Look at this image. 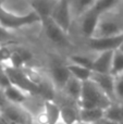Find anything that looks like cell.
Here are the masks:
<instances>
[{
    "mask_svg": "<svg viewBox=\"0 0 123 124\" xmlns=\"http://www.w3.org/2000/svg\"><path fill=\"white\" fill-rule=\"evenodd\" d=\"M41 20L34 11L25 15H17L4 10L0 6V25L11 32H16L27 26H33L40 24Z\"/></svg>",
    "mask_w": 123,
    "mask_h": 124,
    "instance_id": "4",
    "label": "cell"
},
{
    "mask_svg": "<svg viewBox=\"0 0 123 124\" xmlns=\"http://www.w3.org/2000/svg\"><path fill=\"white\" fill-rule=\"evenodd\" d=\"M0 116L8 124H34V114L24 105L9 102L0 110Z\"/></svg>",
    "mask_w": 123,
    "mask_h": 124,
    "instance_id": "5",
    "label": "cell"
},
{
    "mask_svg": "<svg viewBox=\"0 0 123 124\" xmlns=\"http://www.w3.org/2000/svg\"><path fill=\"white\" fill-rule=\"evenodd\" d=\"M91 79L115 102V77L110 73L104 74V73H95L93 72Z\"/></svg>",
    "mask_w": 123,
    "mask_h": 124,
    "instance_id": "10",
    "label": "cell"
},
{
    "mask_svg": "<svg viewBox=\"0 0 123 124\" xmlns=\"http://www.w3.org/2000/svg\"><path fill=\"white\" fill-rule=\"evenodd\" d=\"M60 121L63 124H78V107L75 103H62L60 105Z\"/></svg>",
    "mask_w": 123,
    "mask_h": 124,
    "instance_id": "15",
    "label": "cell"
},
{
    "mask_svg": "<svg viewBox=\"0 0 123 124\" xmlns=\"http://www.w3.org/2000/svg\"><path fill=\"white\" fill-rule=\"evenodd\" d=\"M105 119L123 124V102H111L110 106L105 109Z\"/></svg>",
    "mask_w": 123,
    "mask_h": 124,
    "instance_id": "19",
    "label": "cell"
},
{
    "mask_svg": "<svg viewBox=\"0 0 123 124\" xmlns=\"http://www.w3.org/2000/svg\"><path fill=\"white\" fill-rule=\"evenodd\" d=\"M123 40L122 36H113V37H91L88 39L81 41V49L91 52H101L107 50H115L119 48L120 44Z\"/></svg>",
    "mask_w": 123,
    "mask_h": 124,
    "instance_id": "6",
    "label": "cell"
},
{
    "mask_svg": "<svg viewBox=\"0 0 123 124\" xmlns=\"http://www.w3.org/2000/svg\"><path fill=\"white\" fill-rule=\"evenodd\" d=\"M3 66H4V69H6V72H7V74H8L10 83L12 84V85L17 86V87H20L21 89L30 93L33 96L39 97L40 88H39L36 84L33 83V82L26 76V74L22 71V69L13 68V66L8 65V64H3Z\"/></svg>",
    "mask_w": 123,
    "mask_h": 124,
    "instance_id": "8",
    "label": "cell"
},
{
    "mask_svg": "<svg viewBox=\"0 0 123 124\" xmlns=\"http://www.w3.org/2000/svg\"><path fill=\"white\" fill-rule=\"evenodd\" d=\"M97 0H69L73 21L95 6Z\"/></svg>",
    "mask_w": 123,
    "mask_h": 124,
    "instance_id": "18",
    "label": "cell"
},
{
    "mask_svg": "<svg viewBox=\"0 0 123 124\" xmlns=\"http://www.w3.org/2000/svg\"><path fill=\"white\" fill-rule=\"evenodd\" d=\"M123 72V54L119 49H115L113 51L112 63H111V71L110 74L115 77L119 76Z\"/></svg>",
    "mask_w": 123,
    "mask_h": 124,
    "instance_id": "21",
    "label": "cell"
},
{
    "mask_svg": "<svg viewBox=\"0 0 123 124\" xmlns=\"http://www.w3.org/2000/svg\"><path fill=\"white\" fill-rule=\"evenodd\" d=\"M28 1L32 10L40 17V20H44L50 16L57 0H28Z\"/></svg>",
    "mask_w": 123,
    "mask_h": 124,
    "instance_id": "16",
    "label": "cell"
},
{
    "mask_svg": "<svg viewBox=\"0 0 123 124\" xmlns=\"http://www.w3.org/2000/svg\"><path fill=\"white\" fill-rule=\"evenodd\" d=\"M46 75L48 76V78L54 85V89L59 94L62 90L63 86L65 85L69 77L71 76L69 70L67 69L65 59L64 60H52L47 68Z\"/></svg>",
    "mask_w": 123,
    "mask_h": 124,
    "instance_id": "9",
    "label": "cell"
},
{
    "mask_svg": "<svg viewBox=\"0 0 123 124\" xmlns=\"http://www.w3.org/2000/svg\"><path fill=\"white\" fill-rule=\"evenodd\" d=\"M118 49H119L120 51H121L122 54H123V40H122V43L120 44V46H119V48H118Z\"/></svg>",
    "mask_w": 123,
    "mask_h": 124,
    "instance_id": "28",
    "label": "cell"
},
{
    "mask_svg": "<svg viewBox=\"0 0 123 124\" xmlns=\"http://www.w3.org/2000/svg\"><path fill=\"white\" fill-rule=\"evenodd\" d=\"M115 50H107V51L96 52L93 65L91 70L95 73H104L108 74L111 71V63Z\"/></svg>",
    "mask_w": 123,
    "mask_h": 124,
    "instance_id": "12",
    "label": "cell"
},
{
    "mask_svg": "<svg viewBox=\"0 0 123 124\" xmlns=\"http://www.w3.org/2000/svg\"><path fill=\"white\" fill-rule=\"evenodd\" d=\"M115 9L117 11H119L121 14H123V0H120L119 3H118V6L115 7Z\"/></svg>",
    "mask_w": 123,
    "mask_h": 124,
    "instance_id": "26",
    "label": "cell"
},
{
    "mask_svg": "<svg viewBox=\"0 0 123 124\" xmlns=\"http://www.w3.org/2000/svg\"><path fill=\"white\" fill-rule=\"evenodd\" d=\"M113 102L92 79L83 82L82 93L77 101L78 108H100L106 109Z\"/></svg>",
    "mask_w": 123,
    "mask_h": 124,
    "instance_id": "3",
    "label": "cell"
},
{
    "mask_svg": "<svg viewBox=\"0 0 123 124\" xmlns=\"http://www.w3.org/2000/svg\"><path fill=\"white\" fill-rule=\"evenodd\" d=\"M123 35V14L115 9L101 13L92 37H113Z\"/></svg>",
    "mask_w": 123,
    "mask_h": 124,
    "instance_id": "2",
    "label": "cell"
},
{
    "mask_svg": "<svg viewBox=\"0 0 123 124\" xmlns=\"http://www.w3.org/2000/svg\"><path fill=\"white\" fill-rule=\"evenodd\" d=\"M100 122H101V121H100ZM100 122H99V123H95V124H100ZM82 124H83V123H82Z\"/></svg>",
    "mask_w": 123,
    "mask_h": 124,
    "instance_id": "30",
    "label": "cell"
},
{
    "mask_svg": "<svg viewBox=\"0 0 123 124\" xmlns=\"http://www.w3.org/2000/svg\"><path fill=\"white\" fill-rule=\"evenodd\" d=\"M40 30L46 40L52 47H54L56 50L68 52V54H70L78 49L70 34L65 33L62 28L59 27L50 17L41 20Z\"/></svg>",
    "mask_w": 123,
    "mask_h": 124,
    "instance_id": "1",
    "label": "cell"
},
{
    "mask_svg": "<svg viewBox=\"0 0 123 124\" xmlns=\"http://www.w3.org/2000/svg\"><path fill=\"white\" fill-rule=\"evenodd\" d=\"M117 77H120V78H122V79H123V72H122V73H121V74H120V75H119V76H117Z\"/></svg>",
    "mask_w": 123,
    "mask_h": 124,
    "instance_id": "29",
    "label": "cell"
},
{
    "mask_svg": "<svg viewBox=\"0 0 123 124\" xmlns=\"http://www.w3.org/2000/svg\"><path fill=\"white\" fill-rule=\"evenodd\" d=\"M120 0H97L95 6L93 7L94 10H96L98 13H104L106 11L113 10L118 6Z\"/></svg>",
    "mask_w": 123,
    "mask_h": 124,
    "instance_id": "22",
    "label": "cell"
},
{
    "mask_svg": "<svg viewBox=\"0 0 123 124\" xmlns=\"http://www.w3.org/2000/svg\"><path fill=\"white\" fill-rule=\"evenodd\" d=\"M100 124H120V123H117V122H113V121H110V120H107V119H104V120H101Z\"/></svg>",
    "mask_w": 123,
    "mask_h": 124,
    "instance_id": "27",
    "label": "cell"
},
{
    "mask_svg": "<svg viewBox=\"0 0 123 124\" xmlns=\"http://www.w3.org/2000/svg\"><path fill=\"white\" fill-rule=\"evenodd\" d=\"M3 93L8 102L15 103V105H26L34 97L30 93L25 92V90L21 89L20 87L12 85V84H10L8 87L4 88Z\"/></svg>",
    "mask_w": 123,
    "mask_h": 124,
    "instance_id": "13",
    "label": "cell"
},
{
    "mask_svg": "<svg viewBox=\"0 0 123 124\" xmlns=\"http://www.w3.org/2000/svg\"><path fill=\"white\" fill-rule=\"evenodd\" d=\"M10 79H9V76L6 72V69H4L3 64L0 63V87L2 89H4L6 87H8L10 85Z\"/></svg>",
    "mask_w": 123,
    "mask_h": 124,
    "instance_id": "24",
    "label": "cell"
},
{
    "mask_svg": "<svg viewBox=\"0 0 123 124\" xmlns=\"http://www.w3.org/2000/svg\"><path fill=\"white\" fill-rule=\"evenodd\" d=\"M82 86L83 82L78 81L77 78H75L73 76H70L67 83H65V85L63 86L62 90L59 94H61L64 97V99L68 101L67 103L77 105V101L81 97V93H82Z\"/></svg>",
    "mask_w": 123,
    "mask_h": 124,
    "instance_id": "11",
    "label": "cell"
},
{
    "mask_svg": "<svg viewBox=\"0 0 123 124\" xmlns=\"http://www.w3.org/2000/svg\"><path fill=\"white\" fill-rule=\"evenodd\" d=\"M8 100H7L6 96H4V93H3V89L0 87V110L2 108H4L7 105H8Z\"/></svg>",
    "mask_w": 123,
    "mask_h": 124,
    "instance_id": "25",
    "label": "cell"
},
{
    "mask_svg": "<svg viewBox=\"0 0 123 124\" xmlns=\"http://www.w3.org/2000/svg\"><path fill=\"white\" fill-rule=\"evenodd\" d=\"M78 116L81 123L95 124L105 119V110L100 108H78Z\"/></svg>",
    "mask_w": 123,
    "mask_h": 124,
    "instance_id": "14",
    "label": "cell"
},
{
    "mask_svg": "<svg viewBox=\"0 0 123 124\" xmlns=\"http://www.w3.org/2000/svg\"><path fill=\"white\" fill-rule=\"evenodd\" d=\"M49 17L65 33L70 34L73 24V16L69 0H57Z\"/></svg>",
    "mask_w": 123,
    "mask_h": 124,
    "instance_id": "7",
    "label": "cell"
},
{
    "mask_svg": "<svg viewBox=\"0 0 123 124\" xmlns=\"http://www.w3.org/2000/svg\"><path fill=\"white\" fill-rule=\"evenodd\" d=\"M43 109L48 119V124H57L60 120V105L56 100H43Z\"/></svg>",
    "mask_w": 123,
    "mask_h": 124,
    "instance_id": "17",
    "label": "cell"
},
{
    "mask_svg": "<svg viewBox=\"0 0 123 124\" xmlns=\"http://www.w3.org/2000/svg\"><path fill=\"white\" fill-rule=\"evenodd\" d=\"M115 99L118 102H123V79L115 77Z\"/></svg>",
    "mask_w": 123,
    "mask_h": 124,
    "instance_id": "23",
    "label": "cell"
},
{
    "mask_svg": "<svg viewBox=\"0 0 123 124\" xmlns=\"http://www.w3.org/2000/svg\"><path fill=\"white\" fill-rule=\"evenodd\" d=\"M65 64H67V69L69 70L71 76L75 77V78H77L81 82H85L91 79V76L93 74V71L91 69L78 65V64H75V63H70V62H67V61H65Z\"/></svg>",
    "mask_w": 123,
    "mask_h": 124,
    "instance_id": "20",
    "label": "cell"
},
{
    "mask_svg": "<svg viewBox=\"0 0 123 124\" xmlns=\"http://www.w3.org/2000/svg\"><path fill=\"white\" fill-rule=\"evenodd\" d=\"M78 124H82V123H78Z\"/></svg>",
    "mask_w": 123,
    "mask_h": 124,
    "instance_id": "31",
    "label": "cell"
}]
</instances>
